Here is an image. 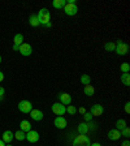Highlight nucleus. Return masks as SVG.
I'll return each instance as SVG.
<instances>
[{
    "mask_svg": "<svg viewBox=\"0 0 130 146\" xmlns=\"http://www.w3.org/2000/svg\"><path fill=\"white\" fill-rule=\"evenodd\" d=\"M36 17H38V20H39V24L43 25V26H44L46 24L51 22V13H49V11L47 8H42V9H40L39 13L36 15Z\"/></svg>",
    "mask_w": 130,
    "mask_h": 146,
    "instance_id": "obj_1",
    "label": "nucleus"
},
{
    "mask_svg": "<svg viewBox=\"0 0 130 146\" xmlns=\"http://www.w3.org/2000/svg\"><path fill=\"white\" fill-rule=\"evenodd\" d=\"M91 141L88 138V136L86 134H79L73 140V146H90Z\"/></svg>",
    "mask_w": 130,
    "mask_h": 146,
    "instance_id": "obj_2",
    "label": "nucleus"
},
{
    "mask_svg": "<svg viewBox=\"0 0 130 146\" xmlns=\"http://www.w3.org/2000/svg\"><path fill=\"white\" fill-rule=\"evenodd\" d=\"M115 51H116V54H117V55L124 56V55H126L127 52H129V46H127L125 42H122V40H117Z\"/></svg>",
    "mask_w": 130,
    "mask_h": 146,
    "instance_id": "obj_3",
    "label": "nucleus"
},
{
    "mask_svg": "<svg viewBox=\"0 0 130 146\" xmlns=\"http://www.w3.org/2000/svg\"><path fill=\"white\" fill-rule=\"evenodd\" d=\"M63 9L67 16H76L78 13V7H77L76 3H67V5Z\"/></svg>",
    "mask_w": 130,
    "mask_h": 146,
    "instance_id": "obj_4",
    "label": "nucleus"
},
{
    "mask_svg": "<svg viewBox=\"0 0 130 146\" xmlns=\"http://www.w3.org/2000/svg\"><path fill=\"white\" fill-rule=\"evenodd\" d=\"M18 110L21 111L22 113H30L31 110H33V104L29 100H21L18 103Z\"/></svg>",
    "mask_w": 130,
    "mask_h": 146,
    "instance_id": "obj_5",
    "label": "nucleus"
},
{
    "mask_svg": "<svg viewBox=\"0 0 130 146\" xmlns=\"http://www.w3.org/2000/svg\"><path fill=\"white\" fill-rule=\"evenodd\" d=\"M51 108H52V112H53L55 115H57V116H61V115H64V113L67 112V107L64 106L63 103H60V102L53 103Z\"/></svg>",
    "mask_w": 130,
    "mask_h": 146,
    "instance_id": "obj_6",
    "label": "nucleus"
},
{
    "mask_svg": "<svg viewBox=\"0 0 130 146\" xmlns=\"http://www.w3.org/2000/svg\"><path fill=\"white\" fill-rule=\"evenodd\" d=\"M18 52L22 55V56H30L33 54V48H31V46L29 43H22L20 46V48H18Z\"/></svg>",
    "mask_w": 130,
    "mask_h": 146,
    "instance_id": "obj_7",
    "label": "nucleus"
},
{
    "mask_svg": "<svg viewBox=\"0 0 130 146\" xmlns=\"http://www.w3.org/2000/svg\"><path fill=\"white\" fill-rule=\"evenodd\" d=\"M53 125L57 128V129H65L68 125V121H67V119L63 117V116H57V117L55 119Z\"/></svg>",
    "mask_w": 130,
    "mask_h": 146,
    "instance_id": "obj_8",
    "label": "nucleus"
},
{
    "mask_svg": "<svg viewBox=\"0 0 130 146\" xmlns=\"http://www.w3.org/2000/svg\"><path fill=\"white\" fill-rule=\"evenodd\" d=\"M26 140L31 143L38 142V141H39V133L36 131H33V129H31V131H29L26 133Z\"/></svg>",
    "mask_w": 130,
    "mask_h": 146,
    "instance_id": "obj_9",
    "label": "nucleus"
},
{
    "mask_svg": "<svg viewBox=\"0 0 130 146\" xmlns=\"http://www.w3.org/2000/svg\"><path fill=\"white\" fill-rule=\"evenodd\" d=\"M57 98L60 99V103H63L64 106H69L72 103V95L68 94V93H60Z\"/></svg>",
    "mask_w": 130,
    "mask_h": 146,
    "instance_id": "obj_10",
    "label": "nucleus"
},
{
    "mask_svg": "<svg viewBox=\"0 0 130 146\" xmlns=\"http://www.w3.org/2000/svg\"><path fill=\"white\" fill-rule=\"evenodd\" d=\"M91 115L92 116H102L104 112V108L102 104H94V106L91 107Z\"/></svg>",
    "mask_w": 130,
    "mask_h": 146,
    "instance_id": "obj_11",
    "label": "nucleus"
},
{
    "mask_svg": "<svg viewBox=\"0 0 130 146\" xmlns=\"http://www.w3.org/2000/svg\"><path fill=\"white\" fill-rule=\"evenodd\" d=\"M108 138L112 141H117L120 140V137H121V133H120V131H117V129H111V131L108 132Z\"/></svg>",
    "mask_w": 130,
    "mask_h": 146,
    "instance_id": "obj_12",
    "label": "nucleus"
},
{
    "mask_svg": "<svg viewBox=\"0 0 130 146\" xmlns=\"http://www.w3.org/2000/svg\"><path fill=\"white\" fill-rule=\"evenodd\" d=\"M30 116L33 120H35V121H40L43 119V112L42 111H39V110H31V112H30Z\"/></svg>",
    "mask_w": 130,
    "mask_h": 146,
    "instance_id": "obj_13",
    "label": "nucleus"
},
{
    "mask_svg": "<svg viewBox=\"0 0 130 146\" xmlns=\"http://www.w3.org/2000/svg\"><path fill=\"white\" fill-rule=\"evenodd\" d=\"M20 131L25 132V133H27L29 131H31V124H30V121H27V120H22V121L20 123Z\"/></svg>",
    "mask_w": 130,
    "mask_h": 146,
    "instance_id": "obj_14",
    "label": "nucleus"
},
{
    "mask_svg": "<svg viewBox=\"0 0 130 146\" xmlns=\"http://www.w3.org/2000/svg\"><path fill=\"white\" fill-rule=\"evenodd\" d=\"M13 138H15V133H12L11 131H5L3 133V138H1V140H3L5 143H9Z\"/></svg>",
    "mask_w": 130,
    "mask_h": 146,
    "instance_id": "obj_15",
    "label": "nucleus"
},
{
    "mask_svg": "<svg viewBox=\"0 0 130 146\" xmlns=\"http://www.w3.org/2000/svg\"><path fill=\"white\" fill-rule=\"evenodd\" d=\"M52 5L56 9H63L64 7L67 5V0H53V1H52Z\"/></svg>",
    "mask_w": 130,
    "mask_h": 146,
    "instance_id": "obj_16",
    "label": "nucleus"
},
{
    "mask_svg": "<svg viewBox=\"0 0 130 146\" xmlns=\"http://www.w3.org/2000/svg\"><path fill=\"white\" fill-rule=\"evenodd\" d=\"M90 131V128H88V124L87 123H81L78 125V132L79 134H87V132Z\"/></svg>",
    "mask_w": 130,
    "mask_h": 146,
    "instance_id": "obj_17",
    "label": "nucleus"
},
{
    "mask_svg": "<svg viewBox=\"0 0 130 146\" xmlns=\"http://www.w3.org/2000/svg\"><path fill=\"white\" fill-rule=\"evenodd\" d=\"M83 93H85L87 97H92L94 95V93H95V89H94V86L91 85H85V88H83Z\"/></svg>",
    "mask_w": 130,
    "mask_h": 146,
    "instance_id": "obj_18",
    "label": "nucleus"
},
{
    "mask_svg": "<svg viewBox=\"0 0 130 146\" xmlns=\"http://www.w3.org/2000/svg\"><path fill=\"white\" fill-rule=\"evenodd\" d=\"M13 43L15 44H17V46H21L22 43H24V35L22 34H16L15 35V38H13Z\"/></svg>",
    "mask_w": 130,
    "mask_h": 146,
    "instance_id": "obj_19",
    "label": "nucleus"
},
{
    "mask_svg": "<svg viewBox=\"0 0 130 146\" xmlns=\"http://www.w3.org/2000/svg\"><path fill=\"white\" fill-rule=\"evenodd\" d=\"M81 84H83V85H90L91 84V77L87 73H83L81 76Z\"/></svg>",
    "mask_w": 130,
    "mask_h": 146,
    "instance_id": "obj_20",
    "label": "nucleus"
},
{
    "mask_svg": "<svg viewBox=\"0 0 130 146\" xmlns=\"http://www.w3.org/2000/svg\"><path fill=\"white\" fill-rule=\"evenodd\" d=\"M125 127H126V121H125L124 119H118L117 121H116V129L117 131H122Z\"/></svg>",
    "mask_w": 130,
    "mask_h": 146,
    "instance_id": "obj_21",
    "label": "nucleus"
},
{
    "mask_svg": "<svg viewBox=\"0 0 130 146\" xmlns=\"http://www.w3.org/2000/svg\"><path fill=\"white\" fill-rule=\"evenodd\" d=\"M121 82L124 84L125 86L130 85V74L129 73H122L121 74Z\"/></svg>",
    "mask_w": 130,
    "mask_h": 146,
    "instance_id": "obj_22",
    "label": "nucleus"
},
{
    "mask_svg": "<svg viewBox=\"0 0 130 146\" xmlns=\"http://www.w3.org/2000/svg\"><path fill=\"white\" fill-rule=\"evenodd\" d=\"M29 24H30L33 27H35V26H38V25H39V20H38L36 15H31L30 16V18H29Z\"/></svg>",
    "mask_w": 130,
    "mask_h": 146,
    "instance_id": "obj_23",
    "label": "nucleus"
},
{
    "mask_svg": "<svg viewBox=\"0 0 130 146\" xmlns=\"http://www.w3.org/2000/svg\"><path fill=\"white\" fill-rule=\"evenodd\" d=\"M15 138L17 141H24V140H26V133L22 131H17L15 133Z\"/></svg>",
    "mask_w": 130,
    "mask_h": 146,
    "instance_id": "obj_24",
    "label": "nucleus"
},
{
    "mask_svg": "<svg viewBox=\"0 0 130 146\" xmlns=\"http://www.w3.org/2000/svg\"><path fill=\"white\" fill-rule=\"evenodd\" d=\"M104 48H106V51H109V52L115 51V48H116V43H115V42H107L106 44H104Z\"/></svg>",
    "mask_w": 130,
    "mask_h": 146,
    "instance_id": "obj_25",
    "label": "nucleus"
},
{
    "mask_svg": "<svg viewBox=\"0 0 130 146\" xmlns=\"http://www.w3.org/2000/svg\"><path fill=\"white\" fill-rule=\"evenodd\" d=\"M120 69H121L122 73H129V70H130V64H129V63H122L121 65H120Z\"/></svg>",
    "mask_w": 130,
    "mask_h": 146,
    "instance_id": "obj_26",
    "label": "nucleus"
},
{
    "mask_svg": "<svg viewBox=\"0 0 130 146\" xmlns=\"http://www.w3.org/2000/svg\"><path fill=\"white\" fill-rule=\"evenodd\" d=\"M120 133H121V136H124L125 138H129L130 137V129H129V127H125L124 129H122V131H120Z\"/></svg>",
    "mask_w": 130,
    "mask_h": 146,
    "instance_id": "obj_27",
    "label": "nucleus"
},
{
    "mask_svg": "<svg viewBox=\"0 0 130 146\" xmlns=\"http://www.w3.org/2000/svg\"><path fill=\"white\" fill-rule=\"evenodd\" d=\"M67 112L69 113V115H76V112H77V108L73 104H69V106L67 107Z\"/></svg>",
    "mask_w": 130,
    "mask_h": 146,
    "instance_id": "obj_28",
    "label": "nucleus"
},
{
    "mask_svg": "<svg viewBox=\"0 0 130 146\" xmlns=\"http://www.w3.org/2000/svg\"><path fill=\"white\" fill-rule=\"evenodd\" d=\"M83 119H85V123H90L91 120H92V115H91V112L83 113Z\"/></svg>",
    "mask_w": 130,
    "mask_h": 146,
    "instance_id": "obj_29",
    "label": "nucleus"
},
{
    "mask_svg": "<svg viewBox=\"0 0 130 146\" xmlns=\"http://www.w3.org/2000/svg\"><path fill=\"white\" fill-rule=\"evenodd\" d=\"M125 112L130 113V102H126V104H125Z\"/></svg>",
    "mask_w": 130,
    "mask_h": 146,
    "instance_id": "obj_30",
    "label": "nucleus"
},
{
    "mask_svg": "<svg viewBox=\"0 0 130 146\" xmlns=\"http://www.w3.org/2000/svg\"><path fill=\"white\" fill-rule=\"evenodd\" d=\"M4 93H5V89H4V88H1V86H0V100L3 99V95H4Z\"/></svg>",
    "mask_w": 130,
    "mask_h": 146,
    "instance_id": "obj_31",
    "label": "nucleus"
},
{
    "mask_svg": "<svg viewBox=\"0 0 130 146\" xmlns=\"http://www.w3.org/2000/svg\"><path fill=\"white\" fill-rule=\"evenodd\" d=\"M121 146H130V142H129V140H125L124 142H122V145Z\"/></svg>",
    "mask_w": 130,
    "mask_h": 146,
    "instance_id": "obj_32",
    "label": "nucleus"
},
{
    "mask_svg": "<svg viewBox=\"0 0 130 146\" xmlns=\"http://www.w3.org/2000/svg\"><path fill=\"white\" fill-rule=\"evenodd\" d=\"M78 111H79V113H82V115H83V113H85V112H86V110H85V108H83V107H81V108H79V110H78Z\"/></svg>",
    "mask_w": 130,
    "mask_h": 146,
    "instance_id": "obj_33",
    "label": "nucleus"
},
{
    "mask_svg": "<svg viewBox=\"0 0 130 146\" xmlns=\"http://www.w3.org/2000/svg\"><path fill=\"white\" fill-rule=\"evenodd\" d=\"M18 48H20V46L13 44V51H18Z\"/></svg>",
    "mask_w": 130,
    "mask_h": 146,
    "instance_id": "obj_34",
    "label": "nucleus"
},
{
    "mask_svg": "<svg viewBox=\"0 0 130 146\" xmlns=\"http://www.w3.org/2000/svg\"><path fill=\"white\" fill-rule=\"evenodd\" d=\"M3 80H4V73H3V72H0V82L3 81Z\"/></svg>",
    "mask_w": 130,
    "mask_h": 146,
    "instance_id": "obj_35",
    "label": "nucleus"
},
{
    "mask_svg": "<svg viewBox=\"0 0 130 146\" xmlns=\"http://www.w3.org/2000/svg\"><path fill=\"white\" fill-rule=\"evenodd\" d=\"M90 146H102V145H100V143H98V142H94V143H91Z\"/></svg>",
    "mask_w": 130,
    "mask_h": 146,
    "instance_id": "obj_36",
    "label": "nucleus"
},
{
    "mask_svg": "<svg viewBox=\"0 0 130 146\" xmlns=\"http://www.w3.org/2000/svg\"><path fill=\"white\" fill-rule=\"evenodd\" d=\"M0 146H5V142L3 140H0Z\"/></svg>",
    "mask_w": 130,
    "mask_h": 146,
    "instance_id": "obj_37",
    "label": "nucleus"
},
{
    "mask_svg": "<svg viewBox=\"0 0 130 146\" xmlns=\"http://www.w3.org/2000/svg\"><path fill=\"white\" fill-rule=\"evenodd\" d=\"M44 26H46V27H51V26H52V24H51V22H48V24H46Z\"/></svg>",
    "mask_w": 130,
    "mask_h": 146,
    "instance_id": "obj_38",
    "label": "nucleus"
},
{
    "mask_svg": "<svg viewBox=\"0 0 130 146\" xmlns=\"http://www.w3.org/2000/svg\"><path fill=\"white\" fill-rule=\"evenodd\" d=\"M5 146H13V145H11V143H5Z\"/></svg>",
    "mask_w": 130,
    "mask_h": 146,
    "instance_id": "obj_39",
    "label": "nucleus"
},
{
    "mask_svg": "<svg viewBox=\"0 0 130 146\" xmlns=\"http://www.w3.org/2000/svg\"><path fill=\"white\" fill-rule=\"evenodd\" d=\"M0 63H1V55H0Z\"/></svg>",
    "mask_w": 130,
    "mask_h": 146,
    "instance_id": "obj_40",
    "label": "nucleus"
}]
</instances>
